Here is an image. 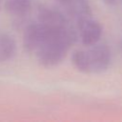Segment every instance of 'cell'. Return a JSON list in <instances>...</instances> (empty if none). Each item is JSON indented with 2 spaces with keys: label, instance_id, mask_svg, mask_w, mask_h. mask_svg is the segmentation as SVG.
<instances>
[{
  "label": "cell",
  "instance_id": "10",
  "mask_svg": "<svg viewBox=\"0 0 122 122\" xmlns=\"http://www.w3.org/2000/svg\"><path fill=\"white\" fill-rule=\"evenodd\" d=\"M1 6H2V0H0V8H1Z\"/></svg>",
  "mask_w": 122,
  "mask_h": 122
},
{
  "label": "cell",
  "instance_id": "5",
  "mask_svg": "<svg viewBox=\"0 0 122 122\" xmlns=\"http://www.w3.org/2000/svg\"><path fill=\"white\" fill-rule=\"evenodd\" d=\"M4 7L9 14L21 18L30 12L32 0H6Z\"/></svg>",
  "mask_w": 122,
  "mask_h": 122
},
{
  "label": "cell",
  "instance_id": "4",
  "mask_svg": "<svg viewBox=\"0 0 122 122\" xmlns=\"http://www.w3.org/2000/svg\"><path fill=\"white\" fill-rule=\"evenodd\" d=\"M37 18L39 22L48 25H53V26L70 25L67 17L60 10L45 5H41L38 7Z\"/></svg>",
  "mask_w": 122,
  "mask_h": 122
},
{
  "label": "cell",
  "instance_id": "7",
  "mask_svg": "<svg viewBox=\"0 0 122 122\" xmlns=\"http://www.w3.org/2000/svg\"><path fill=\"white\" fill-rule=\"evenodd\" d=\"M71 63L75 70L82 73H91V68L86 50H75L71 54Z\"/></svg>",
  "mask_w": 122,
  "mask_h": 122
},
{
  "label": "cell",
  "instance_id": "1",
  "mask_svg": "<svg viewBox=\"0 0 122 122\" xmlns=\"http://www.w3.org/2000/svg\"><path fill=\"white\" fill-rule=\"evenodd\" d=\"M75 41L76 33L71 25H48L47 34L34 51L39 64L45 68L59 65L66 58Z\"/></svg>",
  "mask_w": 122,
  "mask_h": 122
},
{
  "label": "cell",
  "instance_id": "2",
  "mask_svg": "<svg viewBox=\"0 0 122 122\" xmlns=\"http://www.w3.org/2000/svg\"><path fill=\"white\" fill-rule=\"evenodd\" d=\"M91 73H102L106 71L112 63V51L105 43H96L86 50Z\"/></svg>",
  "mask_w": 122,
  "mask_h": 122
},
{
  "label": "cell",
  "instance_id": "9",
  "mask_svg": "<svg viewBox=\"0 0 122 122\" xmlns=\"http://www.w3.org/2000/svg\"><path fill=\"white\" fill-rule=\"evenodd\" d=\"M62 7H64V5H67L68 4V2H70V1H71V0H56Z\"/></svg>",
  "mask_w": 122,
  "mask_h": 122
},
{
  "label": "cell",
  "instance_id": "8",
  "mask_svg": "<svg viewBox=\"0 0 122 122\" xmlns=\"http://www.w3.org/2000/svg\"><path fill=\"white\" fill-rule=\"evenodd\" d=\"M103 1L108 6H116L120 3H122V0H103Z\"/></svg>",
  "mask_w": 122,
  "mask_h": 122
},
{
  "label": "cell",
  "instance_id": "3",
  "mask_svg": "<svg viewBox=\"0 0 122 122\" xmlns=\"http://www.w3.org/2000/svg\"><path fill=\"white\" fill-rule=\"evenodd\" d=\"M77 26L79 28V37L84 46L90 47L99 42L103 34V27L92 16L77 23Z\"/></svg>",
  "mask_w": 122,
  "mask_h": 122
},
{
  "label": "cell",
  "instance_id": "6",
  "mask_svg": "<svg viewBox=\"0 0 122 122\" xmlns=\"http://www.w3.org/2000/svg\"><path fill=\"white\" fill-rule=\"evenodd\" d=\"M16 41L7 33L0 34V63L7 62L13 58L16 53Z\"/></svg>",
  "mask_w": 122,
  "mask_h": 122
}]
</instances>
